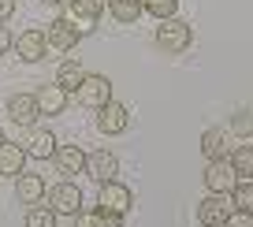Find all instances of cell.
<instances>
[{"label":"cell","mask_w":253,"mask_h":227,"mask_svg":"<svg viewBox=\"0 0 253 227\" xmlns=\"http://www.w3.org/2000/svg\"><path fill=\"white\" fill-rule=\"evenodd\" d=\"M75 227H104V212L93 209V212H75Z\"/></svg>","instance_id":"484cf974"},{"label":"cell","mask_w":253,"mask_h":227,"mask_svg":"<svg viewBox=\"0 0 253 227\" xmlns=\"http://www.w3.org/2000/svg\"><path fill=\"white\" fill-rule=\"evenodd\" d=\"M231 138L227 131H220V127H209L205 134H201V153H205V160H227L231 157Z\"/></svg>","instance_id":"4fadbf2b"},{"label":"cell","mask_w":253,"mask_h":227,"mask_svg":"<svg viewBox=\"0 0 253 227\" xmlns=\"http://www.w3.org/2000/svg\"><path fill=\"white\" fill-rule=\"evenodd\" d=\"M104 8H108V0H67V19L79 26V34H93Z\"/></svg>","instance_id":"7a4b0ae2"},{"label":"cell","mask_w":253,"mask_h":227,"mask_svg":"<svg viewBox=\"0 0 253 227\" xmlns=\"http://www.w3.org/2000/svg\"><path fill=\"white\" fill-rule=\"evenodd\" d=\"M223 227H253V216H250V212H231Z\"/></svg>","instance_id":"4316f807"},{"label":"cell","mask_w":253,"mask_h":227,"mask_svg":"<svg viewBox=\"0 0 253 227\" xmlns=\"http://www.w3.org/2000/svg\"><path fill=\"white\" fill-rule=\"evenodd\" d=\"M23 164H26V149L15 145V141H4L0 145V175H23Z\"/></svg>","instance_id":"ac0fdd59"},{"label":"cell","mask_w":253,"mask_h":227,"mask_svg":"<svg viewBox=\"0 0 253 227\" xmlns=\"http://www.w3.org/2000/svg\"><path fill=\"white\" fill-rule=\"evenodd\" d=\"M231 127H235V131H238V138H246V134H253V112H250V108L235 112V119H231Z\"/></svg>","instance_id":"d4e9b609"},{"label":"cell","mask_w":253,"mask_h":227,"mask_svg":"<svg viewBox=\"0 0 253 227\" xmlns=\"http://www.w3.org/2000/svg\"><path fill=\"white\" fill-rule=\"evenodd\" d=\"M79 101L86 108H104L112 101V82L104 75H86V82L79 86Z\"/></svg>","instance_id":"ba28073f"},{"label":"cell","mask_w":253,"mask_h":227,"mask_svg":"<svg viewBox=\"0 0 253 227\" xmlns=\"http://www.w3.org/2000/svg\"><path fill=\"white\" fill-rule=\"evenodd\" d=\"M126 123H130V112L119 101H108L104 108H97V131L101 134H112V138H116V134L126 131Z\"/></svg>","instance_id":"30bf717a"},{"label":"cell","mask_w":253,"mask_h":227,"mask_svg":"<svg viewBox=\"0 0 253 227\" xmlns=\"http://www.w3.org/2000/svg\"><path fill=\"white\" fill-rule=\"evenodd\" d=\"M11 48H15L19 60L38 63L41 56H45V48H48V45H45V34H41V30H23V34L15 38V45H11Z\"/></svg>","instance_id":"7c38bea8"},{"label":"cell","mask_w":253,"mask_h":227,"mask_svg":"<svg viewBox=\"0 0 253 227\" xmlns=\"http://www.w3.org/2000/svg\"><path fill=\"white\" fill-rule=\"evenodd\" d=\"M142 11H149L157 19H171L179 11V0H142Z\"/></svg>","instance_id":"603a6c76"},{"label":"cell","mask_w":253,"mask_h":227,"mask_svg":"<svg viewBox=\"0 0 253 227\" xmlns=\"http://www.w3.org/2000/svg\"><path fill=\"white\" fill-rule=\"evenodd\" d=\"M48 209L56 212V216H75V212H82V190L75 186V182H56L52 190H48Z\"/></svg>","instance_id":"3957f363"},{"label":"cell","mask_w":253,"mask_h":227,"mask_svg":"<svg viewBox=\"0 0 253 227\" xmlns=\"http://www.w3.org/2000/svg\"><path fill=\"white\" fill-rule=\"evenodd\" d=\"M104 227H123V212H104Z\"/></svg>","instance_id":"f546056e"},{"label":"cell","mask_w":253,"mask_h":227,"mask_svg":"<svg viewBox=\"0 0 253 227\" xmlns=\"http://www.w3.org/2000/svg\"><path fill=\"white\" fill-rule=\"evenodd\" d=\"M231 168L238 172V179H246V175H253V145H235L231 149Z\"/></svg>","instance_id":"44dd1931"},{"label":"cell","mask_w":253,"mask_h":227,"mask_svg":"<svg viewBox=\"0 0 253 227\" xmlns=\"http://www.w3.org/2000/svg\"><path fill=\"white\" fill-rule=\"evenodd\" d=\"M38 108H41V116H63V112H67V93H63L60 86H41L38 93Z\"/></svg>","instance_id":"2e32d148"},{"label":"cell","mask_w":253,"mask_h":227,"mask_svg":"<svg viewBox=\"0 0 253 227\" xmlns=\"http://www.w3.org/2000/svg\"><path fill=\"white\" fill-rule=\"evenodd\" d=\"M41 4H67V0H41Z\"/></svg>","instance_id":"4dcf8cb0"},{"label":"cell","mask_w":253,"mask_h":227,"mask_svg":"<svg viewBox=\"0 0 253 227\" xmlns=\"http://www.w3.org/2000/svg\"><path fill=\"white\" fill-rule=\"evenodd\" d=\"M45 179L41 175H19L15 179V197L23 205H41V197H45Z\"/></svg>","instance_id":"e0dca14e"},{"label":"cell","mask_w":253,"mask_h":227,"mask_svg":"<svg viewBox=\"0 0 253 227\" xmlns=\"http://www.w3.org/2000/svg\"><path fill=\"white\" fill-rule=\"evenodd\" d=\"M231 212H235V209H231V197H227V194H209L205 201L198 205V220H201V227H223Z\"/></svg>","instance_id":"277c9868"},{"label":"cell","mask_w":253,"mask_h":227,"mask_svg":"<svg viewBox=\"0 0 253 227\" xmlns=\"http://www.w3.org/2000/svg\"><path fill=\"white\" fill-rule=\"evenodd\" d=\"M231 209L235 212H250L253 216V182H235V190H231Z\"/></svg>","instance_id":"7402d4cb"},{"label":"cell","mask_w":253,"mask_h":227,"mask_svg":"<svg viewBox=\"0 0 253 227\" xmlns=\"http://www.w3.org/2000/svg\"><path fill=\"white\" fill-rule=\"evenodd\" d=\"M108 11L116 23H134L138 15H142V0H108Z\"/></svg>","instance_id":"ffe728a7"},{"label":"cell","mask_w":253,"mask_h":227,"mask_svg":"<svg viewBox=\"0 0 253 227\" xmlns=\"http://www.w3.org/2000/svg\"><path fill=\"white\" fill-rule=\"evenodd\" d=\"M8 116H11V123H19V127H34L41 119L38 97H34V93H15L8 101Z\"/></svg>","instance_id":"8fae6325"},{"label":"cell","mask_w":253,"mask_h":227,"mask_svg":"<svg viewBox=\"0 0 253 227\" xmlns=\"http://www.w3.org/2000/svg\"><path fill=\"white\" fill-rule=\"evenodd\" d=\"M86 172H89V179H97V182H116L119 179V157L108 153V149H97V153H89Z\"/></svg>","instance_id":"9c48e42d"},{"label":"cell","mask_w":253,"mask_h":227,"mask_svg":"<svg viewBox=\"0 0 253 227\" xmlns=\"http://www.w3.org/2000/svg\"><path fill=\"white\" fill-rule=\"evenodd\" d=\"M23 149H26V157H34V160H52L56 157V134L52 131H30Z\"/></svg>","instance_id":"9a60e30c"},{"label":"cell","mask_w":253,"mask_h":227,"mask_svg":"<svg viewBox=\"0 0 253 227\" xmlns=\"http://www.w3.org/2000/svg\"><path fill=\"white\" fill-rule=\"evenodd\" d=\"M15 15V0H0V23H8Z\"/></svg>","instance_id":"f1b7e54d"},{"label":"cell","mask_w":253,"mask_h":227,"mask_svg":"<svg viewBox=\"0 0 253 227\" xmlns=\"http://www.w3.org/2000/svg\"><path fill=\"white\" fill-rule=\"evenodd\" d=\"M26 227H56V212L48 205H38V209L26 212Z\"/></svg>","instance_id":"cb8c5ba5"},{"label":"cell","mask_w":253,"mask_h":227,"mask_svg":"<svg viewBox=\"0 0 253 227\" xmlns=\"http://www.w3.org/2000/svg\"><path fill=\"white\" fill-rule=\"evenodd\" d=\"M190 41H194V30H190V23H182V19H160L157 26V48H164V52H186Z\"/></svg>","instance_id":"6da1fadb"},{"label":"cell","mask_w":253,"mask_h":227,"mask_svg":"<svg viewBox=\"0 0 253 227\" xmlns=\"http://www.w3.org/2000/svg\"><path fill=\"white\" fill-rule=\"evenodd\" d=\"M79 41H82V34H79V26H75L71 19H56L45 30V45L56 48V52H67V48H75Z\"/></svg>","instance_id":"52a82bcc"},{"label":"cell","mask_w":253,"mask_h":227,"mask_svg":"<svg viewBox=\"0 0 253 227\" xmlns=\"http://www.w3.org/2000/svg\"><path fill=\"white\" fill-rule=\"evenodd\" d=\"M56 168H60V175H82L86 172V149H79V145H56Z\"/></svg>","instance_id":"5bb4252c"},{"label":"cell","mask_w":253,"mask_h":227,"mask_svg":"<svg viewBox=\"0 0 253 227\" xmlns=\"http://www.w3.org/2000/svg\"><path fill=\"white\" fill-rule=\"evenodd\" d=\"M11 45H15V38H11V34H8V26L0 23V56L8 52V48H11Z\"/></svg>","instance_id":"83f0119b"},{"label":"cell","mask_w":253,"mask_h":227,"mask_svg":"<svg viewBox=\"0 0 253 227\" xmlns=\"http://www.w3.org/2000/svg\"><path fill=\"white\" fill-rule=\"evenodd\" d=\"M97 205H101L104 212H130V205H134V194L123 186V182H101V194H97Z\"/></svg>","instance_id":"8992f818"},{"label":"cell","mask_w":253,"mask_h":227,"mask_svg":"<svg viewBox=\"0 0 253 227\" xmlns=\"http://www.w3.org/2000/svg\"><path fill=\"white\" fill-rule=\"evenodd\" d=\"M235 182H238V172L231 168V160H209V168H205L209 194H231Z\"/></svg>","instance_id":"5b68a950"},{"label":"cell","mask_w":253,"mask_h":227,"mask_svg":"<svg viewBox=\"0 0 253 227\" xmlns=\"http://www.w3.org/2000/svg\"><path fill=\"white\" fill-rule=\"evenodd\" d=\"M4 141H8V138H4V131H0V145H4Z\"/></svg>","instance_id":"1f68e13d"},{"label":"cell","mask_w":253,"mask_h":227,"mask_svg":"<svg viewBox=\"0 0 253 227\" xmlns=\"http://www.w3.org/2000/svg\"><path fill=\"white\" fill-rule=\"evenodd\" d=\"M82 82H86V67H82V63H63L60 71H56V86L63 90V93H79V86Z\"/></svg>","instance_id":"d6986e66"}]
</instances>
